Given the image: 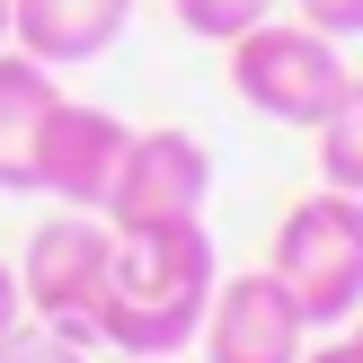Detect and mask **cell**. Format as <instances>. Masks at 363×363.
<instances>
[{"mask_svg": "<svg viewBox=\"0 0 363 363\" xmlns=\"http://www.w3.org/2000/svg\"><path fill=\"white\" fill-rule=\"evenodd\" d=\"M213 284H222V266H213L204 213H195V222L116 230V248H106V293H98V346H116V354H177L204 328Z\"/></svg>", "mask_w": 363, "mask_h": 363, "instance_id": "6da1fadb", "label": "cell"}, {"mask_svg": "<svg viewBox=\"0 0 363 363\" xmlns=\"http://www.w3.org/2000/svg\"><path fill=\"white\" fill-rule=\"evenodd\" d=\"M266 275L301 301L311 328H346L354 301H363V195H346V186L301 195V204L275 222Z\"/></svg>", "mask_w": 363, "mask_h": 363, "instance_id": "7a4b0ae2", "label": "cell"}, {"mask_svg": "<svg viewBox=\"0 0 363 363\" xmlns=\"http://www.w3.org/2000/svg\"><path fill=\"white\" fill-rule=\"evenodd\" d=\"M230 89L266 124H319L337 106V89H346V53H337V35L301 27V18L293 27L257 18V27L230 35Z\"/></svg>", "mask_w": 363, "mask_h": 363, "instance_id": "3957f363", "label": "cell"}, {"mask_svg": "<svg viewBox=\"0 0 363 363\" xmlns=\"http://www.w3.org/2000/svg\"><path fill=\"white\" fill-rule=\"evenodd\" d=\"M106 248L116 230H98L89 213H62L27 240L18 257V301L35 328H53L62 346H98V293H106Z\"/></svg>", "mask_w": 363, "mask_h": 363, "instance_id": "277c9868", "label": "cell"}, {"mask_svg": "<svg viewBox=\"0 0 363 363\" xmlns=\"http://www.w3.org/2000/svg\"><path fill=\"white\" fill-rule=\"evenodd\" d=\"M213 195V151L177 124L160 133H124V160L106 177V213L116 230H151V222H195Z\"/></svg>", "mask_w": 363, "mask_h": 363, "instance_id": "5b68a950", "label": "cell"}, {"mask_svg": "<svg viewBox=\"0 0 363 363\" xmlns=\"http://www.w3.org/2000/svg\"><path fill=\"white\" fill-rule=\"evenodd\" d=\"M204 363H301L311 346V319H301V301L284 293L266 266H248V275H222L204 301Z\"/></svg>", "mask_w": 363, "mask_h": 363, "instance_id": "8992f818", "label": "cell"}, {"mask_svg": "<svg viewBox=\"0 0 363 363\" xmlns=\"http://www.w3.org/2000/svg\"><path fill=\"white\" fill-rule=\"evenodd\" d=\"M124 133H133V124H116L106 106L53 98L45 124H35V186L62 195L71 213L106 204V177H116V160H124Z\"/></svg>", "mask_w": 363, "mask_h": 363, "instance_id": "52a82bcc", "label": "cell"}, {"mask_svg": "<svg viewBox=\"0 0 363 363\" xmlns=\"http://www.w3.org/2000/svg\"><path fill=\"white\" fill-rule=\"evenodd\" d=\"M124 27H133V0H9V45L35 53L45 71L98 62Z\"/></svg>", "mask_w": 363, "mask_h": 363, "instance_id": "ba28073f", "label": "cell"}, {"mask_svg": "<svg viewBox=\"0 0 363 363\" xmlns=\"http://www.w3.org/2000/svg\"><path fill=\"white\" fill-rule=\"evenodd\" d=\"M53 98H62L53 71L35 62V53L0 45V186L9 195H35V124H45Z\"/></svg>", "mask_w": 363, "mask_h": 363, "instance_id": "9c48e42d", "label": "cell"}, {"mask_svg": "<svg viewBox=\"0 0 363 363\" xmlns=\"http://www.w3.org/2000/svg\"><path fill=\"white\" fill-rule=\"evenodd\" d=\"M311 133H319V177L346 186V195H363V71H346L337 106L311 124Z\"/></svg>", "mask_w": 363, "mask_h": 363, "instance_id": "30bf717a", "label": "cell"}, {"mask_svg": "<svg viewBox=\"0 0 363 363\" xmlns=\"http://www.w3.org/2000/svg\"><path fill=\"white\" fill-rule=\"evenodd\" d=\"M177 27L204 35V45H230L240 27H257V18H275V0H169Z\"/></svg>", "mask_w": 363, "mask_h": 363, "instance_id": "8fae6325", "label": "cell"}, {"mask_svg": "<svg viewBox=\"0 0 363 363\" xmlns=\"http://www.w3.org/2000/svg\"><path fill=\"white\" fill-rule=\"evenodd\" d=\"M0 363H80V346H62L53 328H18L9 346H0Z\"/></svg>", "mask_w": 363, "mask_h": 363, "instance_id": "7c38bea8", "label": "cell"}, {"mask_svg": "<svg viewBox=\"0 0 363 363\" xmlns=\"http://www.w3.org/2000/svg\"><path fill=\"white\" fill-rule=\"evenodd\" d=\"M301 9V27H319V35H363V0H293Z\"/></svg>", "mask_w": 363, "mask_h": 363, "instance_id": "4fadbf2b", "label": "cell"}, {"mask_svg": "<svg viewBox=\"0 0 363 363\" xmlns=\"http://www.w3.org/2000/svg\"><path fill=\"white\" fill-rule=\"evenodd\" d=\"M27 328V301H18V266H0V346Z\"/></svg>", "mask_w": 363, "mask_h": 363, "instance_id": "5bb4252c", "label": "cell"}, {"mask_svg": "<svg viewBox=\"0 0 363 363\" xmlns=\"http://www.w3.org/2000/svg\"><path fill=\"white\" fill-rule=\"evenodd\" d=\"M301 363H363L354 337H328V346H301Z\"/></svg>", "mask_w": 363, "mask_h": 363, "instance_id": "9a60e30c", "label": "cell"}, {"mask_svg": "<svg viewBox=\"0 0 363 363\" xmlns=\"http://www.w3.org/2000/svg\"><path fill=\"white\" fill-rule=\"evenodd\" d=\"M0 45H9V0H0Z\"/></svg>", "mask_w": 363, "mask_h": 363, "instance_id": "2e32d148", "label": "cell"}, {"mask_svg": "<svg viewBox=\"0 0 363 363\" xmlns=\"http://www.w3.org/2000/svg\"><path fill=\"white\" fill-rule=\"evenodd\" d=\"M354 346H363V301H354Z\"/></svg>", "mask_w": 363, "mask_h": 363, "instance_id": "e0dca14e", "label": "cell"}, {"mask_svg": "<svg viewBox=\"0 0 363 363\" xmlns=\"http://www.w3.org/2000/svg\"><path fill=\"white\" fill-rule=\"evenodd\" d=\"M124 363H169V354H124Z\"/></svg>", "mask_w": 363, "mask_h": 363, "instance_id": "ac0fdd59", "label": "cell"}]
</instances>
